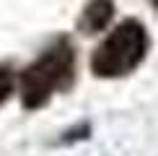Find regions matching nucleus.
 Masks as SVG:
<instances>
[{
    "label": "nucleus",
    "mask_w": 158,
    "mask_h": 156,
    "mask_svg": "<svg viewBox=\"0 0 158 156\" xmlns=\"http://www.w3.org/2000/svg\"><path fill=\"white\" fill-rule=\"evenodd\" d=\"M150 3H153V5H156V8H158V0H150Z\"/></svg>",
    "instance_id": "nucleus-5"
},
{
    "label": "nucleus",
    "mask_w": 158,
    "mask_h": 156,
    "mask_svg": "<svg viewBox=\"0 0 158 156\" xmlns=\"http://www.w3.org/2000/svg\"><path fill=\"white\" fill-rule=\"evenodd\" d=\"M114 18V0H91L83 8V16L78 21V29L83 34H96L104 31Z\"/></svg>",
    "instance_id": "nucleus-3"
},
{
    "label": "nucleus",
    "mask_w": 158,
    "mask_h": 156,
    "mask_svg": "<svg viewBox=\"0 0 158 156\" xmlns=\"http://www.w3.org/2000/svg\"><path fill=\"white\" fill-rule=\"evenodd\" d=\"M148 31L140 21H122L91 55V70L98 78H119L127 76L145 60Z\"/></svg>",
    "instance_id": "nucleus-2"
},
{
    "label": "nucleus",
    "mask_w": 158,
    "mask_h": 156,
    "mask_svg": "<svg viewBox=\"0 0 158 156\" xmlns=\"http://www.w3.org/2000/svg\"><path fill=\"white\" fill-rule=\"evenodd\" d=\"M73 81H75V50L65 37H60L18 76L21 104L26 109H39L52 99V94L68 91Z\"/></svg>",
    "instance_id": "nucleus-1"
},
{
    "label": "nucleus",
    "mask_w": 158,
    "mask_h": 156,
    "mask_svg": "<svg viewBox=\"0 0 158 156\" xmlns=\"http://www.w3.org/2000/svg\"><path fill=\"white\" fill-rule=\"evenodd\" d=\"M13 86H16V76H13L10 65L0 63V107L8 102V96L13 94Z\"/></svg>",
    "instance_id": "nucleus-4"
}]
</instances>
